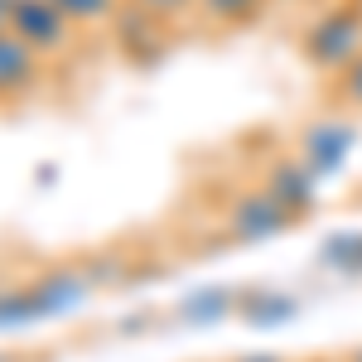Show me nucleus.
Here are the masks:
<instances>
[{
  "label": "nucleus",
  "mask_w": 362,
  "mask_h": 362,
  "mask_svg": "<svg viewBox=\"0 0 362 362\" xmlns=\"http://www.w3.org/2000/svg\"><path fill=\"white\" fill-rule=\"evenodd\" d=\"M261 189H266V194L295 218V213H309V208H314V198H319V179H314V174L300 165V155H295V160H276V165L266 169Z\"/></svg>",
  "instance_id": "8"
},
{
  "label": "nucleus",
  "mask_w": 362,
  "mask_h": 362,
  "mask_svg": "<svg viewBox=\"0 0 362 362\" xmlns=\"http://www.w3.org/2000/svg\"><path fill=\"white\" fill-rule=\"evenodd\" d=\"M0 362H20V358H15V353H0Z\"/></svg>",
  "instance_id": "21"
},
{
  "label": "nucleus",
  "mask_w": 362,
  "mask_h": 362,
  "mask_svg": "<svg viewBox=\"0 0 362 362\" xmlns=\"http://www.w3.org/2000/svg\"><path fill=\"white\" fill-rule=\"evenodd\" d=\"M271 0H198V15L208 25H247L266 10Z\"/></svg>",
  "instance_id": "12"
},
{
  "label": "nucleus",
  "mask_w": 362,
  "mask_h": 362,
  "mask_svg": "<svg viewBox=\"0 0 362 362\" xmlns=\"http://www.w3.org/2000/svg\"><path fill=\"white\" fill-rule=\"evenodd\" d=\"M285 227H290V213H285L266 189L242 194L232 203V213H227V232H232L237 242H266V237H276Z\"/></svg>",
  "instance_id": "5"
},
{
  "label": "nucleus",
  "mask_w": 362,
  "mask_h": 362,
  "mask_svg": "<svg viewBox=\"0 0 362 362\" xmlns=\"http://www.w3.org/2000/svg\"><path fill=\"white\" fill-rule=\"evenodd\" d=\"M319 261L329 271H343V276H362V232H338L324 242Z\"/></svg>",
  "instance_id": "11"
},
{
  "label": "nucleus",
  "mask_w": 362,
  "mask_h": 362,
  "mask_svg": "<svg viewBox=\"0 0 362 362\" xmlns=\"http://www.w3.org/2000/svg\"><path fill=\"white\" fill-rule=\"evenodd\" d=\"M44 78V58L29 49L25 39H15L10 29H0V102L29 97Z\"/></svg>",
  "instance_id": "7"
},
{
  "label": "nucleus",
  "mask_w": 362,
  "mask_h": 362,
  "mask_svg": "<svg viewBox=\"0 0 362 362\" xmlns=\"http://www.w3.org/2000/svg\"><path fill=\"white\" fill-rule=\"evenodd\" d=\"M334 87H338V97H343L348 107H358V112H362V54H358V58H353V63H348V68H343V73L334 78Z\"/></svg>",
  "instance_id": "16"
},
{
  "label": "nucleus",
  "mask_w": 362,
  "mask_h": 362,
  "mask_svg": "<svg viewBox=\"0 0 362 362\" xmlns=\"http://www.w3.org/2000/svg\"><path fill=\"white\" fill-rule=\"evenodd\" d=\"M140 329H150V314H131V319L116 324V334H140Z\"/></svg>",
  "instance_id": "17"
},
{
  "label": "nucleus",
  "mask_w": 362,
  "mask_h": 362,
  "mask_svg": "<svg viewBox=\"0 0 362 362\" xmlns=\"http://www.w3.org/2000/svg\"><path fill=\"white\" fill-rule=\"evenodd\" d=\"M112 39H116V49L131 58L136 68H155V63L169 54L165 25L150 20L145 10H136V5H126V0H121V10L112 15Z\"/></svg>",
  "instance_id": "4"
},
{
  "label": "nucleus",
  "mask_w": 362,
  "mask_h": 362,
  "mask_svg": "<svg viewBox=\"0 0 362 362\" xmlns=\"http://www.w3.org/2000/svg\"><path fill=\"white\" fill-rule=\"evenodd\" d=\"M353 145H358V131H353L348 121H338V116L309 121L305 131H300V165H305L314 179H329V174H338V169L348 165Z\"/></svg>",
  "instance_id": "3"
},
{
  "label": "nucleus",
  "mask_w": 362,
  "mask_h": 362,
  "mask_svg": "<svg viewBox=\"0 0 362 362\" xmlns=\"http://www.w3.org/2000/svg\"><path fill=\"white\" fill-rule=\"evenodd\" d=\"M232 362H285V358H276V353H242V358H232Z\"/></svg>",
  "instance_id": "18"
},
{
  "label": "nucleus",
  "mask_w": 362,
  "mask_h": 362,
  "mask_svg": "<svg viewBox=\"0 0 362 362\" xmlns=\"http://www.w3.org/2000/svg\"><path fill=\"white\" fill-rule=\"evenodd\" d=\"M232 309H237V290L208 285V290H194V295L179 300V319H184V324H218V319L232 314Z\"/></svg>",
  "instance_id": "10"
},
{
  "label": "nucleus",
  "mask_w": 362,
  "mask_h": 362,
  "mask_svg": "<svg viewBox=\"0 0 362 362\" xmlns=\"http://www.w3.org/2000/svg\"><path fill=\"white\" fill-rule=\"evenodd\" d=\"M242 319L247 324H261V329H280L300 314V295H285V290H256L247 300H237Z\"/></svg>",
  "instance_id": "9"
},
{
  "label": "nucleus",
  "mask_w": 362,
  "mask_h": 362,
  "mask_svg": "<svg viewBox=\"0 0 362 362\" xmlns=\"http://www.w3.org/2000/svg\"><path fill=\"white\" fill-rule=\"evenodd\" d=\"M348 362H362V348H353V353H348Z\"/></svg>",
  "instance_id": "20"
},
{
  "label": "nucleus",
  "mask_w": 362,
  "mask_h": 362,
  "mask_svg": "<svg viewBox=\"0 0 362 362\" xmlns=\"http://www.w3.org/2000/svg\"><path fill=\"white\" fill-rule=\"evenodd\" d=\"M29 290H34L39 319L73 314V309H83V300L92 295V285H87L83 266H54V271H44L39 280H29Z\"/></svg>",
  "instance_id": "6"
},
{
  "label": "nucleus",
  "mask_w": 362,
  "mask_h": 362,
  "mask_svg": "<svg viewBox=\"0 0 362 362\" xmlns=\"http://www.w3.org/2000/svg\"><path fill=\"white\" fill-rule=\"evenodd\" d=\"M300 49H305V58L319 68V73L338 78V73H343V68L362 54V10L353 5V0L319 10V15L309 20Z\"/></svg>",
  "instance_id": "1"
},
{
  "label": "nucleus",
  "mask_w": 362,
  "mask_h": 362,
  "mask_svg": "<svg viewBox=\"0 0 362 362\" xmlns=\"http://www.w3.org/2000/svg\"><path fill=\"white\" fill-rule=\"evenodd\" d=\"M83 276H87V285L97 290V285H121V280L131 276V261H126V251H97L92 261H83Z\"/></svg>",
  "instance_id": "13"
},
{
  "label": "nucleus",
  "mask_w": 362,
  "mask_h": 362,
  "mask_svg": "<svg viewBox=\"0 0 362 362\" xmlns=\"http://www.w3.org/2000/svg\"><path fill=\"white\" fill-rule=\"evenodd\" d=\"M309 362H329V358H309Z\"/></svg>",
  "instance_id": "22"
},
{
  "label": "nucleus",
  "mask_w": 362,
  "mask_h": 362,
  "mask_svg": "<svg viewBox=\"0 0 362 362\" xmlns=\"http://www.w3.org/2000/svg\"><path fill=\"white\" fill-rule=\"evenodd\" d=\"M126 5L145 10V15H150V20H160V25L179 20V15H189V10H198V0H126Z\"/></svg>",
  "instance_id": "15"
},
{
  "label": "nucleus",
  "mask_w": 362,
  "mask_h": 362,
  "mask_svg": "<svg viewBox=\"0 0 362 362\" xmlns=\"http://www.w3.org/2000/svg\"><path fill=\"white\" fill-rule=\"evenodd\" d=\"M54 5L73 20V25H97V20L112 25V15L121 10V0H54Z\"/></svg>",
  "instance_id": "14"
},
{
  "label": "nucleus",
  "mask_w": 362,
  "mask_h": 362,
  "mask_svg": "<svg viewBox=\"0 0 362 362\" xmlns=\"http://www.w3.org/2000/svg\"><path fill=\"white\" fill-rule=\"evenodd\" d=\"M10 15H15V0H0V29H10Z\"/></svg>",
  "instance_id": "19"
},
{
  "label": "nucleus",
  "mask_w": 362,
  "mask_h": 362,
  "mask_svg": "<svg viewBox=\"0 0 362 362\" xmlns=\"http://www.w3.org/2000/svg\"><path fill=\"white\" fill-rule=\"evenodd\" d=\"M10 34L25 39L34 54H68L73 39H78V25L58 10L54 0H15V15H10Z\"/></svg>",
  "instance_id": "2"
}]
</instances>
